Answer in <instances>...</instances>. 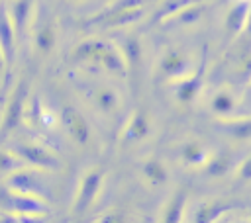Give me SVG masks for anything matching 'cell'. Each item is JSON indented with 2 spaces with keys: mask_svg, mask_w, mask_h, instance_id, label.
Instances as JSON below:
<instances>
[{
  "mask_svg": "<svg viewBox=\"0 0 251 223\" xmlns=\"http://www.w3.org/2000/svg\"><path fill=\"white\" fill-rule=\"evenodd\" d=\"M33 6H35V0H12V6L8 8L20 39L25 37V31H27V25H29V20H31Z\"/></svg>",
  "mask_w": 251,
  "mask_h": 223,
  "instance_id": "16",
  "label": "cell"
},
{
  "mask_svg": "<svg viewBox=\"0 0 251 223\" xmlns=\"http://www.w3.org/2000/svg\"><path fill=\"white\" fill-rule=\"evenodd\" d=\"M251 12V0H237L226 14V29L229 35H237L245 29Z\"/></svg>",
  "mask_w": 251,
  "mask_h": 223,
  "instance_id": "15",
  "label": "cell"
},
{
  "mask_svg": "<svg viewBox=\"0 0 251 223\" xmlns=\"http://www.w3.org/2000/svg\"><path fill=\"white\" fill-rule=\"evenodd\" d=\"M14 151L33 168H43V170H59L61 168V162L57 160V156L41 145L18 143V145H14Z\"/></svg>",
  "mask_w": 251,
  "mask_h": 223,
  "instance_id": "5",
  "label": "cell"
},
{
  "mask_svg": "<svg viewBox=\"0 0 251 223\" xmlns=\"http://www.w3.org/2000/svg\"><path fill=\"white\" fill-rule=\"evenodd\" d=\"M94 104H96L104 113H114V112L118 110V106H120V98H118V94H116L114 88L104 86V88H98V90L94 92Z\"/></svg>",
  "mask_w": 251,
  "mask_h": 223,
  "instance_id": "28",
  "label": "cell"
},
{
  "mask_svg": "<svg viewBox=\"0 0 251 223\" xmlns=\"http://www.w3.org/2000/svg\"><path fill=\"white\" fill-rule=\"evenodd\" d=\"M2 209L22 215L20 219H33L35 215L49 213V205L41 200V196L25 194V192H14L6 184L2 186Z\"/></svg>",
  "mask_w": 251,
  "mask_h": 223,
  "instance_id": "1",
  "label": "cell"
},
{
  "mask_svg": "<svg viewBox=\"0 0 251 223\" xmlns=\"http://www.w3.org/2000/svg\"><path fill=\"white\" fill-rule=\"evenodd\" d=\"M10 190L14 192H25V194H35V196H41L43 198V186L41 182L37 180V176L29 170H16L12 172L10 176H6V182H4Z\"/></svg>",
  "mask_w": 251,
  "mask_h": 223,
  "instance_id": "10",
  "label": "cell"
},
{
  "mask_svg": "<svg viewBox=\"0 0 251 223\" xmlns=\"http://www.w3.org/2000/svg\"><path fill=\"white\" fill-rule=\"evenodd\" d=\"M245 29L251 33V12H249V18H247V25H245Z\"/></svg>",
  "mask_w": 251,
  "mask_h": 223,
  "instance_id": "33",
  "label": "cell"
},
{
  "mask_svg": "<svg viewBox=\"0 0 251 223\" xmlns=\"http://www.w3.org/2000/svg\"><path fill=\"white\" fill-rule=\"evenodd\" d=\"M139 170H141L143 178L151 186H163L169 180V170H167V166L159 158H145V160H141L139 162Z\"/></svg>",
  "mask_w": 251,
  "mask_h": 223,
  "instance_id": "18",
  "label": "cell"
},
{
  "mask_svg": "<svg viewBox=\"0 0 251 223\" xmlns=\"http://www.w3.org/2000/svg\"><path fill=\"white\" fill-rule=\"evenodd\" d=\"M100 67H104L110 74H116V76H127L129 72V67H127V61H126V55L124 51L114 45V43H106V49L100 57Z\"/></svg>",
  "mask_w": 251,
  "mask_h": 223,
  "instance_id": "11",
  "label": "cell"
},
{
  "mask_svg": "<svg viewBox=\"0 0 251 223\" xmlns=\"http://www.w3.org/2000/svg\"><path fill=\"white\" fill-rule=\"evenodd\" d=\"M126 219H127V217H126L124 211H120V209H110V213L102 215L98 221H102V223H122V221H126Z\"/></svg>",
  "mask_w": 251,
  "mask_h": 223,
  "instance_id": "32",
  "label": "cell"
},
{
  "mask_svg": "<svg viewBox=\"0 0 251 223\" xmlns=\"http://www.w3.org/2000/svg\"><path fill=\"white\" fill-rule=\"evenodd\" d=\"M231 168H233V158H231V155H227V153H218V155H212V156L208 158V162L202 166V172H204V176H208V178H222V176H226Z\"/></svg>",
  "mask_w": 251,
  "mask_h": 223,
  "instance_id": "20",
  "label": "cell"
},
{
  "mask_svg": "<svg viewBox=\"0 0 251 223\" xmlns=\"http://www.w3.org/2000/svg\"><path fill=\"white\" fill-rule=\"evenodd\" d=\"M186 190H176L165 203L163 211H161V221L165 223H178L182 221V211H184V205H186Z\"/></svg>",
  "mask_w": 251,
  "mask_h": 223,
  "instance_id": "17",
  "label": "cell"
},
{
  "mask_svg": "<svg viewBox=\"0 0 251 223\" xmlns=\"http://www.w3.org/2000/svg\"><path fill=\"white\" fill-rule=\"evenodd\" d=\"M208 57H210V47L204 45V47H202V57H200L198 67H196L188 76H184V78H180V80L176 82V88H175L176 102H180V104L186 106V104H192V102L198 98V94H200V90H202V86H204L206 70H208Z\"/></svg>",
  "mask_w": 251,
  "mask_h": 223,
  "instance_id": "3",
  "label": "cell"
},
{
  "mask_svg": "<svg viewBox=\"0 0 251 223\" xmlns=\"http://www.w3.org/2000/svg\"><path fill=\"white\" fill-rule=\"evenodd\" d=\"M237 178L241 182H247L251 180V155L247 158H243V162L237 166Z\"/></svg>",
  "mask_w": 251,
  "mask_h": 223,
  "instance_id": "31",
  "label": "cell"
},
{
  "mask_svg": "<svg viewBox=\"0 0 251 223\" xmlns=\"http://www.w3.org/2000/svg\"><path fill=\"white\" fill-rule=\"evenodd\" d=\"M196 2H208V0H165L159 10L155 12L153 16V22L155 23H163V22H169L176 12H180L182 8L190 6V4H196Z\"/></svg>",
  "mask_w": 251,
  "mask_h": 223,
  "instance_id": "24",
  "label": "cell"
},
{
  "mask_svg": "<svg viewBox=\"0 0 251 223\" xmlns=\"http://www.w3.org/2000/svg\"><path fill=\"white\" fill-rule=\"evenodd\" d=\"M206 2H196V4H190L186 8H182L180 12H176L169 22L171 23H176V25H190V23H196L204 14H206Z\"/></svg>",
  "mask_w": 251,
  "mask_h": 223,
  "instance_id": "22",
  "label": "cell"
},
{
  "mask_svg": "<svg viewBox=\"0 0 251 223\" xmlns=\"http://www.w3.org/2000/svg\"><path fill=\"white\" fill-rule=\"evenodd\" d=\"M59 119H61V123H63L65 131H67V135H69L75 143H78V145H86V143H88V139H90V125H88L86 117H84L76 108L65 106V108L61 110Z\"/></svg>",
  "mask_w": 251,
  "mask_h": 223,
  "instance_id": "7",
  "label": "cell"
},
{
  "mask_svg": "<svg viewBox=\"0 0 251 223\" xmlns=\"http://www.w3.org/2000/svg\"><path fill=\"white\" fill-rule=\"evenodd\" d=\"M122 51H124V55H126V61H127L129 70H135V68L141 65V57H143L141 41H139L135 35H126V37H124Z\"/></svg>",
  "mask_w": 251,
  "mask_h": 223,
  "instance_id": "25",
  "label": "cell"
},
{
  "mask_svg": "<svg viewBox=\"0 0 251 223\" xmlns=\"http://www.w3.org/2000/svg\"><path fill=\"white\" fill-rule=\"evenodd\" d=\"M188 70H190V59L176 49H167L161 55L159 65H157L159 76L167 78V80L184 78V76H188Z\"/></svg>",
  "mask_w": 251,
  "mask_h": 223,
  "instance_id": "6",
  "label": "cell"
},
{
  "mask_svg": "<svg viewBox=\"0 0 251 223\" xmlns=\"http://www.w3.org/2000/svg\"><path fill=\"white\" fill-rule=\"evenodd\" d=\"M106 43L104 39H98V37H88L84 41H80L75 49H73V61H78V63H96L100 65V57L106 49Z\"/></svg>",
  "mask_w": 251,
  "mask_h": 223,
  "instance_id": "13",
  "label": "cell"
},
{
  "mask_svg": "<svg viewBox=\"0 0 251 223\" xmlns=\"http://www.w3.org/2000/svg\"><path fill=\"white\" fill-rule=\"evenodd\" d=\"M235 207H239V205H233V203H208V205H202L196 213H194V221L196 223H212V221H216L222 213H226V211H231V209H235Z\"/></svg>",
  "mask_w": 251,
  "mask_h": 223,
  "instance_id": "26",
  "label": "cell"
},
{
  "mask_svg": "<svg viewBox=\"0 0 251 223\" xmlns=\"http://www.w3.org/2000/svg\"><path fill=\"white\" fill-rule=\"evenodd\" d=\"M143 4V0H116L114 4H110L108 8H104L100 14H96V16H92L90 20H86V25H92V23H106L110 18H114L116 14H120L122 10H126V8H131V6H141Z\"/></svg>",
  "mask_w": 251,
  "mask_h": 223,
  "instance_id": "23",
  "label": "cell"
},
{
  "mask_svg": "<svg viewBox=\"0 0 251 223\" xmlns=\"http://www.w3.org/2000/svg\"><path fill=\"white\" fill-rule=\"evenodd\" d=\"M210 110H212V113L218 115V117L233 115V112L237 110V98H235L229 90H218V92H214V96L210 98Z\"/></svg>",
  "mask_w": 251,
  "mask_h": 223,
  "instance_id": "19",
  "label": "cell"
},
{
  "mask_svg": "<svg viewBox=\"0 0 251 223\" xmlns=\"http://www.w3.org/2000/svg\"><path fill=\"white\" fill-rule=\"evenodd\" d=\"M24 166H27V162L12 149H4L2 151V155H0V172H2V176L6 178V176H10L12 172H16V170H20V168H24Z\"/></svg>",
  "mask_w": 251,
  "mask_h": 223,
  "instance_id": "30",
  "label": "cell"
},
{
  "mask_svg": "<svg viewBox=\"0 0 251 223\" xmlns=\"http://www.w3.org/2000/svg\"><path fill=\"white\" fill-rule=\"evenodd\" d=\"M141 16H143L141 6H131V8L122 10V12L116 14L114 18H110V20L104 23V27H122V25H129V23L139 22Z\"/></svg>",
  "mask_w": 251,
  "mask_h": 223,
  "instance_id": "29",
  "label": "cell"
},
{
  "mask_svg": "<svg viewBox=\"0 0 251 223\" xmlns=\"http://www.w3.org/2000/svg\"><path fill=\"white\" fill-rule=\"evenodd\" d=\"M16 37H18L16 25L12 22L8 8H4L2 10V25H0V45H2V63H4L6 72H8V68L14 61V55H16Z\"/></svg>",
  "mask_w": 251,
  "mask_h": 223,
  "instance_id": "8",
  "label": "cell"
},
{
  "mask_svg": "<svg viewBox=\"0 0 251 223\" xmlns=\"http://www.w3.org/2000/svg\"><path fill=\"white\" fill-rule=\"evenodd\" d=\"M29 98V82L25 78H20L14 84V90L6 102L4 117H2V137H6L10 131H14L22 119L25 117V102Z\"/></svg>",
  "mask_w": 251,
  "mask_h": 223,
  "instance_id": "2",
  "label": "cell"
},
{
  "mask_svg": "<svg viewBox=\"0 0 251 223\" xmlns=\"http://www.w3.org/2000/svg\"><path fill=\"white\" fill-rule=\"evenodd\" d=\"M249 82H251V78H249Z\"/></svg>",
  "mask_w": 251,
  "mask_h": 223,
  "instance_id": "34",
  "label": "cell"
},
{
  "mask_svg": "<svg viewBox=\"0 0 251 223\" xmlns=\"http://www.w3.org/2000/svg\"><path fill=\"white\" fill-rule=\"evenodd\" d=\"M55 41H57V33H55V25L51 22H43L39 27H35L33 43L39 53H43V55L51 53L55 47Z\"/></svg>",
  "mask_w": 251,
  "mask_h": 223,
  "instance_id": "21",
  "label": "cell"
},
{
  "mask_svg": "<svg viewBox=\"0 0 251 223\" xmlns=\"http://www.w3.org/2000/svg\"><path fill=\"white\" fill-rule=\"evenodd\" d=\"M178 155H180L182 164L188 166V168H202L208 162V158L212 156L210 151L206 149V145H202L198 141H186V143H182L180 149H178Z\"/></svg>",
  "mask_w": 251,
  "mask_h": 223,
  "instance_id": "14",
  "label": "cell"
},
{
  "mask_svg": "<svg viewBox=\"0 0 251 223\" xmlns=\"http://www.w3.org/2000/svg\"><path fill=\"white\" fill-rule=\"evenodd\" d=\"M102 182H104V172L100 168H90L82 174L80 184L76 188L75 201H73L75 215H82L84 211H88L92 207V203L96 201V198L102 190Z\"/></svg>",
  "mask_w": 251,
  "mask_h": 223,
  "instance_id": "4",
  "label": "cell"
},
{
  "mask_svg": "<svg viewBox=\"0 0 251 223\" xmlns=\"http://www.w3.org/2000/svg\"><path fill=\"white\" fill-rule=\"evenodd\" d=\"M149 129H151V123H149V117L143 110H135L126 125H124V131H122V143H133V141H141L149 135Z\"/></svg>",
  "mask_w": 251,
  "mask_h": 223,
  "instance_id": "9",
  "label": "cell"
},
{
  "mask_svg": "<svg viewBox=\"0 0 251 223\" xmlns=\"http://www.w3.org/2000/svg\"><path fill=\"white\" fill-rule=\"evenodd\" d=\"M25 119L29 121L31 127H49V125L53 123L51 115L43 110L41 100H39L37 96L31 98V104H29V108L25 110Z\"/></svg>",
  "mask_w": 251,
  "mask_h": 223,
  "instance_id": "27",
  "label": "cell"
},
{
  "mask_svg": "<svg viewBox=\"0 0 251 223\" xmlns=\"http://www.w3.org/2000/svg\"><path fill=\"white\" fill-rule=\"evenodd\" d=\"M214 127L237 141L251 139V117H218L214 121Z\"/></svg>",
  "mask_w": 251,
  "mask_h": 223,
  "instance_id": "12",
  "label": "cell"
}]
</instances>
